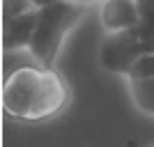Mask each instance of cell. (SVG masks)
<instances>
[{
    "mask_svg": "<svg viewBox=\"0 0 154 147\" xmlns=\"http://www.w3.org/2000/svg\"><path fill=\"white\" fill-rule=\"evenodd\" d=\"M32 2V7H35V9H46V7H51V5H55V2H60V0H30Z\"/></svg>",
    "mask_w": 154,
    "mask_h": 147,
    "instance_id": "obj_10",
    "label": "cell"
},
{
    "mask_svg": "<svg viewBox=\"0 0 154 147\" xmlns=\"http://www.w3.org/2000/svg\"><path fill=\"white\" fill-rule=\"evenodd\" d=\"M67 103L69 85L55 69L32 64L2 81V110L14 120H51L67 108Z\"/></svg>",
    "mask_w": 154,
    "mask_h": 147,
    "instance_id": "obj_1",
    "label": "cell"
},
{
    "mask_svg": "<svg viewBox=\"0 0 154 147\" xmlns=\"http://www.w3.org/2000/svg\"><path fill=\"white\" fill-rule=\"evenodd\" d=\"M32 64H39V62L32 58V53L28 51V48H23V51H9V53H5V60H2V81L12 78L16 71L26 69V67H32Z\"/></svg>",
    "mask_w": 154,
    "mask_h": 147,
    "instance_id": "obj_7",
    "label": "cell"
},
{
    "mask_svg": "<svg viewBox=\"0 0 154 147\" xmlns=\"http://www.w3.org/2000/svg\"><path fill=\"white\" fill-rule=\"evenodd\" d=\"M69 2L81 5V7H90V5H94V2H101V0H69Z\"/></svg>",
    "mask_w": 154,
    "mask_h": 147,
    "instance_id": "obj_11",
    "label": "cell"
},
{
    "mask_svg": "<svg viewBox=\"0 0 154 147\" xmlns=\"http://www.w3.org/2000/svg\"><path fill=\"white\" fill-rule=\"evenodd\" d=\"M85 14V7L74 5L69 0H60L55 5L39 9L37 28L32 35L30 48L32 58L46 69H55L58 55L62 51V44L67 41L69 32L81 23Z\"/></svg>",
    "mask_w": 154,
    "mask_h": 147,
    "instance_id": "obj_2",
    "label": "cell"
},
{
    "mask_svg": "<svg viewBox=\"0 0 154 147\" xmlns=\"http://www.w3.org/2000/svg\"><path fill=\"white\" fill-rule=\"evenodd\" d=\"M145 51L138 32H117V35H106L99 46V62L106 71L110 74H120V76H127L131 74L136 60L140 58Z\"/></svg>",
    "mask_w": 154,
    "mask_h": 147,
    "instance_id": "obj_3",
    "label": "cell"
},
{
    "mask_svg": "<svg viewBox=\"0 0 154 147\" xmlns=\"http://www.w3.org/2000/svg\"><path fill=\"white\" fill-rule=\"evenodd\" d=\"M129 94L140 113L154 117V78L152 81H129Z\"/></svg>",
    "mask_w": 154,
    "mask_h": 147,
    "instance_id": "obj_6",
    "label": "cell"
},
{
    "mask_svg": "<svg viewBox=\"0 0 154 147\" xmlns=\"http://www.w3.org/2000/svg\"><path fill=\"white\" fill-rule=\"evenodd\" d=\"M37 16L39 12H28L21 14V16H14V19H5V26H2V51H23V48H30L32 35H35V28H37Z\"/></svg>",
    "mask_w": 154,
    "mask_h": 147,
    "instance_id": "obj_5",
    "label": "cell"
},
{
    "mask_svg": "<svg viewBox=\"0 0 154 147\" xmlns=\"http://www.w3.org/2000/svg\"><path fill=\"white\" fill-rule=\"evenodd\" d=\"M99 23L106 35L131 32L140 26V0H101Z\"/></svg>",
    "mask_w": 154,
    "mask_h": 147,
    "instance_id": "obj_4",
    "label": "cell"
},
{
    "mask_svg": "<svg viewBox=\"0 0 154 147\" xmlns=\"http://www.w3.org/2000/svg\"><path fill=\"white\" fill-rule=\"evenodd\" d=\"M154 78V53H143L136 60L127 81H152Z\"/></svg>",
    "mask_w": 154,
    "mask_h": 147,
    "instance_id": "obj_8",
    "label": "cell"
},
{
    "mask_svg": "<svg viewBox=\"0 0 154 147\" xmlns=\"http://www.w3.org/2000/svg\"><path fill=\"white\" fill-rule=\"evenodd\" d=\"M35 12L30 0H2V14L5 19H14V16H21V14Z\"/></svg>",
    "mask_w": 154,
    "mask_h": 147,
    "instance_id": "obj_9",
    "label": "cell"
}]
</instances>
